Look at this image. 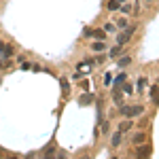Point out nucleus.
Returning a JSON list of instances; mask_svg holds the SVG:
<instances>
[{"label": "nucleus", "mask_w": 159, "mask_h": 159, "mask_svg": "<svg viewBox=\"0 0 159 159\" xmlns=\"http://www.w3.org/2000/svg\"><path fill=\"white\" fill-rule=\"evenodd\" d=\"M144 112V106H140V104H134V106H121V115L123 117H136V115H142Z\"/></svg>", "instance_id": "nucleus-1"}, {"label": "nucleus", "mask_w": 159, "mask_h": 159, "mask_svg": "<svg viewBox=\"0 0 159 159\" xmlns=\"http://www.w3.org/2000/svg\"><path fill=\"white\" fill-rule=\"evenodd\" d=\"M134 32H136V25H129V24H127L125 28H123V32L117 36V45H121V47H123V45L129 40V36H132Z\"/></svg>", "instance_id": "nucleus-2"}, {"label": "nucleus", "mask_w": 159, "mask_h": 159, "mask_svg": "<svg viewBox=\"0 0 159 159\" xmlns=\"http://www.w3.org/2000/svg\"><path fill=\"white\" fill-rule=\"evenodd\" d=\"M151 153H153L151 144H144V142H142V144H138V147H136V155H138V157H148Z\"/></svg>", "instance_id": "nucleus-3"}, {"label": "nucleus", "mask_w": 159, "mask_h": 159, "mask_svg": "<svg viewBox=\"0 0 159 159\" xmlns=\"http://www.w3.org/2000/svg\"><path fill=\"white\" fill-rule=\"evenodd\" d=\"M132 127H134V121H132L129 117H127L125 121H121V123H119V132H121V134H125V132H129Z\"/></svg>", "instance_id": "nucleus-4"}, {"label": "nucleus", "mask_w": 159, "mask_h": 159, "mask_svg": "<svg viewBox=\"0 0 159 159\" xmlns=\"http://www.w3.org/2000/svg\"><path fill=\"white\" fill-rule=\"evenodd\" d=\"M144 140H147V134H144V132H138V134H134V138H132V144L138 147V144H142Z\"/></svg>", "instance_id": "nucleus-5"}, {"label": "nucleus", "mask_w": 159, "mask_h": 159, "mask_svg": "<svg viewBox=\"0 0 159 159\" xmlns=\"http://www.w3.org/2000/svg\"><path fill=\"white\" fill-rule=\"evenodd\" d=\"M121 132H119V129H117V132H115V134H112V138H110V142H112V147H119V144H121Z\"/></svg>", "instance_id": "nucleus-6"}, {"label": "nucleus", "mask_w": 159, "mask_h": 159, "mask_svg": "<svg viewBox=\"0 0 159 159\" xmlns=\"http://www.w3.org/2000/svg\"><path fill=\"white\" fill-rule=\"evenodd\" d=\"M79 102H81L83 106H87V104H91V102H93V96H91V93H85V96H81V98H79Z\"/></svg>", "instance_id": "nucleus-7"}, {"label": "nucleus", "mask_w": 159, "mask_h": 159, "mask_svg": "<svg viewBox=\"0 0 159 159\" xmlns=\"http://www.w3.org/2000/svg\"><path fill=\"white\" fill-rule=\"evenodd\" d=\"M91 49L98 53V51H104V49H106V45H104V40H96V43L91 45Z\"/></svg>", "instance_id": "nucleus-8"}, {"label": "nucleus", "mask_w": 159, "mask_h": 159, "mask_svg": "<svg viewBox=\"0 0 159 159\" xmlns=\"http://www.w3.org/2000/svg\"><path fill=\"white\" fill-rule=\"evenodd\" d=\"M91 36L98 38V40H104V38H106V32H104V30H91Z\"/></svg>", "instance_id": "nucleus-9"}, {"label": "nucleus", "mask_w": 159, "mask_h": 159, "mask_svg": "<svg viewBox=\"0 0 159 159\" xmlns=\"http://www.w3.org/2000/svg\"><path fill=\"white\" fill-rule=\"evenodd\" d=\"M117 64H119V68H125V66H129V64H132V57H129V55L119 57V61H117Z\"/></svg>", "instance_id": "nucleus-10"}, {"label": "nucleus", "mask_w": 159, "mask_h": 159, "mask_svg": "<svg viewBox=\"0 0 159 159\" xmlns=\"http://www.w3.org/2000/svg\"><path fill=\"white\" fill-rule=\"evenodd\" d=\"M121 2H125V0H108V4H106V7H108L110 11H117V9H119V4H121Z\"/></svg>", "instance_id": "nucleus-11"}, {"label": "nucleus", "mask_w": 159, "mask_h": 159, "mask_svg": "<svg viewBox=\"0 0 159 159\" xmlns=\"http://www.w3.org/2000/svg\"><path fill=\"white\" fill-rule=\"evenodd\" d=\"M119 9H121L123 15H127V13H132V4H127V2H121V4H119Z\"/></svg>", "instance_id": "nucleus-12"}, {"label": "nucleus", "mask_w": 159, "mask_h": 159, "mask_svg": "<svg viewBox=\"0 0 159 159\" xmlns=\"http://www.w3.org/2000/svg\"><path fill=\"white\" fill-rule=\"evenodd\" d=\"M119 55H121V45H117V47L110 49V57H119Z\"/></svg>", "instance_id": "nucleus-13"}, {"label": "nucleus", "mask_w": 159, "mask_h": 159, "mask_svg": "<svg viewBox=\"0 0 159 159\" xmlns=\"http://www.w3.org/2000/svg\"><path fill=\"white\" fill-rule=\"evenodd\" d=\"M151 100H153V104H157V85L151 87Z\"/></svg>", "instance_id": "nucleus-14"}, {"label": "nucleus", "mask_w": 159, "mask_h": 159, "mask_svg": "<svg viewBox=\"0 0 159 159\" xmlns=\"http://www.w3.org/2000/svg\"><path fill=\"white\" fill-rule=\"evenodd\" d=\"M125 25H127V17H119V19H117V28H125Z\"/></svg>", "instance_id": "nucleus-15"}, {"label": "nucleus", "mask_w": 159, "mask_h": 159, "mask_svg": "<svg viewBox=\"0 0 159 159\" xmlns=\"http://www.w3.org/2000/svg\"><path fill=\"white\" fill-rule=\"evenodd\" d=\"M112 98H115V102H119V100H121V91H119V87H115V91H112Z\"/></svg>", "instance_id": "nucleus-16"}, {"label": "nucleus", "mask_w": 159, "mask_h": 159, "mask_svg": "<svg viewBox=\"0 0 159 159\" xmlns=\"http://www.w3.org/2000/svg\"><path fill=\"white\" fill-rule=\"evenodd\" d=\"M123 81H125V74H119V76H117V81H115V87H119Z\"/></svg>", "instance_id": "nucleus-17"}, {"label": "nucleus", "mask_w": 159, "mask_h": 159, "mask_svg": "<svg viewBox=\"0 0 159 159\" xmlns=\"http://www.w3.org/2000/svg\"><path fill=\"white\" fill-rule=\"evenodd\" d=\"M144 85H147V79H140V81H138V91H142Z\"/></svg>", "instance_id": "nucleus-18"}, {"label": "nucleus", "mask_w": 159, "mask_h": 159, "mask_svg": "<svg viewBox=\"0 0 159 159\" xmlns=\"http://www.w3.org/2000/svg\"><path fill=\"white\" fill-rule=\"evenodd\" d=\"M53 151H55V147H53V144H49V147L45 148V155H53Z\"/></svg>", "instance_id": "nucleus-19"}, {"label": "nucleus", "mask_w": 159, "mask_h": 159, "mask_svg": "<svg viewBox=\"0 0 159 159\" xmlns=\"http://www.w3.org/2000/svg\"><path fill=\"white\" fill-rule=\"evenodd\" d=\"M61 89H64V93H68V89H70V85H68V81H61Z\"/></svg>", "instance_id": "nucleus-20"}, {"label": "nucleus", "mask_w": 159, "mask_h": 159, "mask_svg": "<svg viewBox=\"0 0 159 159\" xmlns=\"http://www.w3.org/2000/svg\"><path fill=\"white\" fill-rule=\"evenodd\" d=\"M83 36H87V38H91V28H85V30H83Z\"/></svg>", "instance_id": "nucleus-21"}, {"label": "nucleus", "mask_w": 159, "mask_h": 159, "mask_svg": "<svg viewBox=\"0 0 159 159\" xmlns=\"http://www.w3.org/2000/svg\"><path fill=\"white\" fill-rule=\"evenodd\" d=\"M112 30H115V25H112V24H106V25H104V32H112Z\"/></svg>", "instance_id": "nucleus-22"}, {"label": "nucleus", "mask_w": 159, "mask_h": 159, "mask_svg": "<svg viewBox=\"0 0 159 159\" xmlns=\"http://www.w3.org/2000/svg\"><path fill=\"white\" fill-rule=\"evenodd\" d=\"M4 49H7V45H4V43L0 40V55H4Z\"/></svg>", "instance_id": "nucleus-23"}, {"label": "nucleus", "mask_w": 159, "mask_h": 159, "mask_svg": "<svg viewBox=\"0 0 159 159\" xmlns=\"http://www.w3.org/2000/svg\"><path fill=\"white\" fill-rule=\"evenodd\" d=\"M123 89H125V93H132V91H134V89H132V85H129V83H127V85L123 87Z\"/></svg>", "instance_id": "nucleus-24"}, {"label": "nucleus", "mask_w": 159, "mask_h": 159, "mask_svg": "<svg viewBox=\"0 0 159 159\" xmlns=\"http://www.w3.org/2000/svg\"><path fill=\"white\" fill-rule=\"evenodd\" d=\"M147 2H153V0H147Z\"/></svg>", "instance_id": "nucleus-25"}]
</instances>
